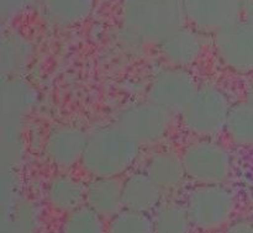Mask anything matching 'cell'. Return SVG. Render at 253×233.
Masks as SVG:
<instances>
[{
  "instance_id": "obj_1",
  "label": "cell",
  "mask_w": 253,
  "mask_h": 233,
  "mask_svg": "<svg viewBox=\"0 0 253 233\" xmlns=\"http://www.w3.org/2000/svg\"><path fill=\"white\" fill-rule=\"evenodd\" d=\"M124 39L131 46L158 43L183 27V0H123Z\"/></svg>"
},
{
  "instance_id": "obj_2",
  "label": "cell",
  "mask_w": 253,
  "mask_h": 233,
  "mask_svg": "<svg viewBox=\"0 0 253 233\" xmlns=\"http://www.w3.org/2000/svg\"><path fill=\"white\" fill-rule=\"evenodd\" d=\"M140 146L119 123L104 126L88 137L82 162L94 178H115L133 164Z\"/></svg>"
},
{
  "instance_id": "obj_3",
  "label": "cell",
  "mask_w": 253,
  "mask_h": 233,
  "mask_svg": "<svg viewBox=\"0 0 253 233\" xmlns=\"http://www.w3.org/2000/svg\"><path fill=\"white\" fill-rule=\"evenodd\" d=\"M230 106L222 91L214 86L197 89L183 111V121L189 131L203 137L217 135L226 126Z\"/></svg>"
},
{
  "instance_id": "obj_4",
  "label": "cell",
  "mask_w": 253,
  "mask_h": 233,
  "mask_svg": "<svg viewBox=\"0 0 253 233\" xmlns=\"http://www.w3.org/2000/svg\"><path fill=\"white\" fill-rule=\"evenodd\" d=\"M185 174L200 185H220L231 170V157L219 143L202 140L192 143L182 157Z\"/></svg>"
},
{
  "instance_id": "obj_5",
  "label": "cell",
  "mask_w": 253,
  "mask_h": 233,
  "mask_svg": "<svg viewBox=\"0 0 253 233\" xmlns=\"http://www.w3.org/2000/svg\"><path fill=\"white\" fill-rule=\"evenodd\" d=\"M234 206L231 193L221 185H200L190 193L185 207L193 226L212 231L229 221Z\"/></svg>"
},
{
  "instance_id": "obj_6",
  "label": "cell",
  "mask_w": 253,
  "mask_h": 233,
  "mask_svg": "<svg viewBox=\"0 0 253 233\" xmlns=\"http://www.w3.org/2000/svg\"><path fill=\"white\" fill-rule=\"evenodd\" d=\"M197 91L194 79L185 69L174 67L158 73L150 88V101L170 115L182 114Z\"/></svg>"
},
{
  "instance_id": "obj_7",
  "label": "cell",
  "mask_w": 253,
  "mask_h": 233,
  "mask_svg": "<svg viewBox=\"0 0 253 233\" xmlns=\"http://www.w3.org/2000/svg\"><path fill=\"white\" fill-rule=\"evenodd\" d=\"M170 114L152 101L136 104L120 114L118 122L140 145L158 142L168 131Z\"/></svg>"
},
{
  "instance_id": "obj_8",
  "label": "cell",
  "mask_w": 253,
  "mask_h": 233,
  "mask_svg": "<svg viewBox=\"0 0 253 233\" xmlns=\"http://www.w3.org/2000/svg\"><path fill=\"white\" fill-rule=\"evenodd\" d=\"M244 7L245 0H183L185 20L199 31L214 34L240 21Z\"/></svg>"
},
{
  "instance_id": "obj_9",
  "label": "cell",
  "mask_w": 253,
  "mask_h": 233,
  "mask_svg": "<svg viewBox=\"0 0 253 233\" xmlns=\"http://www.w3.org/2000/svg\"><path fill=\"white\" fill-rule=\"evenodd\" d=\"M215 48L232 71L253 72V30L245 21L224 27L215 34Z\"/></svg>"
},
{
  "instance_id": "obj_10",
  "label": "cell",
  "mask_w": 253,
  "mask_h": 233,
  "mask_svg": "<svg viewBox=\"0 0 253 233\" xmlns=\"http://www.w3.org/2000/svg\"><path fill=\"white\" fill-rule=\"evenodd\" d=\"M88 136L79 128L62 126L49 133L46 142V155L52 164L68 168L82 160Z\"/></svg>"
},
{
  "instance_id": "obj_11",
  "label": "cell",
  "mask_w": 253,
  "mask_h": 233,
  "mask_svg": "<svg viewBox=\"0 0 253 233\" xmlns=\"http://www.w3.org/2000/svg\"><path fill=\"white\" fill-rule=\"evenodd\" d=\"M162 56L178 68L192 66L202 54L203 42L197 30L180 27L160 43Z\"/></svg>"
},
{
  "instance_id": "obj_12",
  "label": "cell",
  "mask_w": 253,
  "mask_h": 233,
  "mask_svg": "<svg viewBox=\"0 0 253 233\" xmlns=\"http://www.w3.org/2000/svg\"><path fill=\"white\" fill-rule=\"evenodd\" d=\"M85 200L101 217H114L124 207L123 184L116 178H95L86 185Z\"/></svg>"
},
{
  "instance_id": "obj_13",
  "label": "cell",
  "mask_w": 253,
  "mask_h": 233,
  "mask_svg": "<svg viewBox=\"0 0 253 233\" xmlns=\"http://www.w3.org/2000/svg\"><path fill=\"white\" fill-rule=\"evenodd\" d=\"M161 190L147 173H135L123 183L124 207L146 214L160 204Z\"/></svg>"
},
{
  "instance_id": "obj_14",
  "label": "cell",
  "mask_w": 253,
  "mask_h": 233,
  "mask_svg": "<svg viewBox=\"0 0 253 233\" xmlns=\"http://www.w3.org/2000/svg\"><path fill=\"white\" fill-rule=\"evenodd\" d=\"M94 0H42V12L57 27H71L91 14Z\"/></svg>"
},
{
  "instance_id": "obj_15",
  "label": "cell",
  "mask_w": 253,
  "mask_h": 233,
  "mask_svg": "<svg viewBox=\"0 0 253 233\" xmlns=\"http://www.w3.org/2000/svg\"><path fill=\"white\" fill-rule=\"evenodd\" d=\"M146 173L161 189H174L179 187L187 175L183 159L172 152L153 155L148 160Z\"/></svg>"
},
{
  "instance_id": "obj_16",
  "label": "cell",
  "mask_w": 253,
  "mask_h": 233,
  "mask_svg": "<svg viewBox=\"0 0 253 233\" xmlns=\"http://www.w3.org/2000/svg\"><path fill=\"white\" fill-rule=\"evenodd\" d=\"M85 189L79 180L67 175L57 177L49 183L47 197L54 210L72 212L79 209L85 200Z\"/></svg>"
},
{
  "instance_id": "obj_17",
  "label": "cell",
  "mask_w": 253,
  "mask_h": 233,
  "mask_svg": "<svg viewBox=\"0 0 253 233\" xmlns=\"http://www.w3.org/2000/svg\"><path fill=\"white\" fill-rule=\"evenodd\" d=\"M225 130L237 145L253 146V104L246 101L231 106Z\"/></svg>"
},
{
  "instance_id": "obj_18",
  "label": "cell",
  "mask_w": 253,
  "mask_h": 233,
  "mask_svg": "<svg viewBox=\"0 0 253 233\" xmlns=\"http://www.w3.org/2000/svg\"><path fill=\"white\" fill-rule=\"evenodd\" d=\"M152 222L155 233H188L192 226L187 207L179 204L161 206Z\"/></svg>"
},
{
  "instance_id": "obj_19",
  "label": "cell",
  "mask_w": 253,
  "mask_h": 233,
  "mask_svg": "<svg viewBox=\"0 0 253 233\" xmlns=\"http://www.w3.org/2000/svg\"><path fill=\"white\" fill-rule=\"evenodd\" d=\"M62 233H105L101 216L89 206L69 212Z\"/></svg>"
},
{
  "instance_id": "obj_20",
  "label": "cell",
  "mask_w": 253,
  "mask_h": 233,
  "mask_svg": "<svg viewBox=\"0 0 253 233\" xmlns=\"http://www.w3.org/2000/svg\"><path fill=\"white\" fill-rule=\"evenodd\" d=\"M108 233H155L153 222L143 212L124 210L113 217Z\"/></svg>"
},
{
  "instance_id": "obj_21",
  "label": "cell",
  "mask_w": 253,
  "mask_h": 233,
  "mask_svg": "<svg viewBox=\"0 0 253 233\" xmlns=\"http://www.w3.org/2000/svg\"><path fill=\"white\" fill-rule=\"evenodd\" d=\"M2 71L12 72L25 64L29 57V44L22 37L10 34L2 37Z\"/></svg>"
},
{
  "instance_id": "obj_22",
  "label": "cell",
  "mask_w": 253,
  "mask_h": 233,
  "mask_svg": "<svg viewBox=\"0 0 253 233\" xmlns=\"http://www.w3.org/2000/svg\"><path fill=\"white\" fill-rule=\"evenodd\" d=\"M32 0H1L2 16H9L22 11Z\"/></svg>"
},
{
  "instance_id": "obj_23",
  "label": "cell",
  "mask_w": 253,
  "mask_h": 233,
  "mask_svg": "<svg viewBox=\"0 0 253 233\" xmlns=\"http://www.w3.org/2000/svg\"><path fill=\"white\" fill-rule=\"evenodd\" d=\"M244 21L253 30V0H245Z\"/></svg>"
},
{
  "instance_id": "obj_24",
  "label": "cell",
  "mask_w": 253,
  "mask_h": 233,
  "mask_svg": "<svg viewBox=\"0 0 253 233\" xmlns=\"http://www.w3.org/2000/svg\"><path fill=\"white\" fill-rule=\"evenodd\" d=\"M247 233H253V221H250L249 229H247Z\"/></svg>"
},
{
  "instance_id": "obj_25",
  "label": "cell",
  "mask_w": 253,
  "mask_h": 233,
  "mask_svg": "<svg viewBox=\"0 0 253 233\" xmlns=\"http://www.w3.org/2000/svg\"><path fill=\"white\" fill-rule=\"evenodd\" d=\"M247 101H250V103H252L253 104V91L251 94H250V96H249V100Z\"/></svg>"
}]
</instances>
